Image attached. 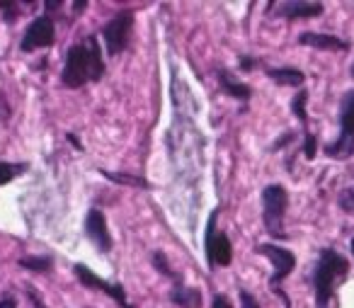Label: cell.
Wrapping results in <instances>:
<instances>
[{"mask_svg": "<svg viewBox=\"0 0 354 308\" xmlns=\"http://www.w3.org/2000/svg\"><path fill=\"white\" fill-rule=\"evenodd\" d=\"M172 301L180 303L185 308H199L202 306V293L197 289H187V287H177L172 291Z\"/></svg>", "mask_w": 354, "mask_h": 308, "instance_id": "13", "label": "cell"}, {"mask_svg": "<svg viewBox=\"0 0 354 308\" xmlns=\"http://www.w3.org/2000/svg\"><path fill=\"white\" fill-rule=\"evenodd\" d=\"M339 124H342V136H354V93L344 95Z\"/></svg>", "mask_w": 354, "mask_h": 308, "instance_id": "12", "label": "cell"}, {"mask_svg": "<svg viewBox=\"0 0 354 308\" xmlns=\"http://www.w3.org/2000/svg\"><path fill=\"white\" fill-rule=\"evenodd\" d=\"M85 233L88 238L97 245L100 253H107L112 248V235H109V228H107V221H104L102 211L93 209L85 219Z\"/></svg>", "mask_w": 354, "mask_h": 308, "instance_id": "9", "label": "cell"}, {"mask_svg": "<svg viewBox=\"0 0 354 308\" xmlns=\"http://www.w3.org/2000/svg\"><path fill=\"white\" fill-rule=\"evenodd\" d=\"M107 180L112 182H124V185H136V187H148L146 180H141V177H131V175H114V172H102Z\"/></svg>", "mask_w": 354, "mask_h": 308, "instance_id": "19", "label": "cell"}, {"mask_svg": "<svg viewBox=\"0 0 354 308\" xmlns=\"http://www.w3.org/2000/svg\"><path fill=\"white\" fill-rule=\"evenodd\" d=\"M131 30H133V12H129V10L119 12L112 22H107L102 35H104V44H107L109 54L114 56V54H119V51L127 49Z\"/></svg>", "mask_w": 354, "mask_h": 308, "instance_id": "4", "label": "cell"}, {"mask_svg": "<svg viewBox=\"0 0 354 308\" xmlns=\"http://www.w3.org/2000/svg\"><path fill=\"white\" fill-rule=\"evenodd\" d=\"M344 272H347V262L342 255H337L335 250H323L318 267H315V303L318 308H328V301L335 291V279Z\"/></svg>", "mask_w": 354, "mask_h": 308, "instance_id": "1", "label": "cell"}, {"mask_svg": "<svg viewBox=\"0 0 354 308\" xmlns=\"http://www.w3.org/2000/svg\"><path fill=\"white\" fill-rule=\"evenodd\" d=\"M85 49H88V56H90V69H93V80H100V78H102L104 64H102V54H100L97 39H95V37H88V39H85Z\"/></svg>", "mask_w": 354, "mask_h": 308, "instance_id": "14", "label": "cell"}, {"mask_svg": "<svg viewBox=\"0 0 354 308\" xmlns=\"http://www.w3.org/2000/svg\"><path fill=\"white\" fill-rule=\"evenodd\" d=\"M306 98H308V93H306V90H301V93L294 98V102H291V109H294V114L304 124H306Z\"/></svg>", "mask_w": 354, "mask_h": 308, "instance_id": "20", "label": "cell"}, {"mask_svg": "<svg viewBox=\"0 0 354 308\" xmlns=\"http://www.w3.org/2000/svg\"><path fill=\"white\" fill-rule=\"evenodd\" d=\"M262 201H265L267 230H270L272 235H284V230H281V221H284V211H286V204H289L286 190L281 185L265 187V192H262Z\"/></svg>", "mask_w": 354, "mask_h": 308, "instance_id": "2", "label": "cell"}, {"mask_svg": "<svg viewBox=\"0 0 354 308\" xmlns=\"http://www.w3.org/2000/svg\"><path fill=\"white\" fill-rule=\"evenodd\" d=\"M25 170V165H12V163H0V185H8L10 180H15L20 172Z\"/></svg>", "mask_w": 354, "mask_h": 308, "instance_id": "18", "label": "cell"}, {"mask_svg": "<svg viewBox=\"0 0 354 308\" xmlns=\"http://www.w3.org/2000/svg\"><path fill=\"white\" fill-rule=\"evenodd\" d=\"M75 274H78V279L85 284V287H90V289H100V291H104L107 296H112V298H117L119 303H122L124 308H131V303L127 301V293H124V289L119 287V284H107L104 279H100L97 274H93L90 272L85 264H75Z\"/></svg>", "mask_w": 354, "mask_h": 308, "instance_id": "8", "label": "cell"}, {"mask_svg": "<svg viewBox=\"0 0 354 308\" xmlns=\"http://www.w3.org/2000/svg\"><path fill=\"white\" fill-rule=\"evenodd\" d=\"M218 78H221V88L226 90L228 95H233V98H238V100H248V98H250V88H248V85L236 83V80H233L228 73H221Z\"/></svg>", "mask_w": 354, "mask_h": 308, "instance_id": "17", "label": "cell"}, {"mask_svg": "<svg viewBox=\"0 0 354 308\" xmlns=\"http://www.w3.org/2000/svg\"><path fill=\"white\" fill-rule=\"evenodd\" d=\"M304 156L308 158H315V136L313 134H308V136H306V143H304Z\"/></svg>", "mask_w": 354, "mask_h": 308, "instance_id": "22", "label": "cell"}, {"mask_svg": "<svg viewBox=\"0 0 354 308\" xmlns=\"http://www.w3.org/2000/svg\"><path fill=\"white\" fill-rule=\"evenodd\" d=\"M277 10H279L277 15H284V17H315L323 12V6L320 3H306V0H301V3H281Z\"/></svg>", "mask_w": 354, "mask_h": 308, "instance_id": "11", "label": "cell"}, {"mask_svg": "<svg viewBox=\"0 0 354 308\" xmlns=\"http://www.w3.org/2000/svg\"><path fill=\"white\" fill-rule=\"evenodd\" d=\"M299 42L306 46H315V49H323V51L347 49V42L337 39V37H333V35H318V32H306V35L299 37Z\"/></svg>", "mask_w": 354, "mask_h": 308, "instance_id": "10", "label": "cell"}, {"mask_svg": "<svg viewBox=\"0 0 354 308\" xmlns=\"http://www.w3.org/2000/svg\"><path fill=\"white\" fill-rule=\"evenodd\" d=\"M212 308H233V306H231V301H228L226 296H216V298H214V303H212Z\"/></svg>", "mask_w": 354, "mask_h": 308, "instance_id": "24", "label": "cell"}, {"mask_svg": "<svg viewBox=\"0 0 354 308\" xmlns=\"http://www.w3.org/2000/svg\"><path fill=\"white\" fill-rule=\"evenodd\" d=\"M54 44V22L49 17H37L25 32V39H22V51H35L41 46Z\"/></svg>", "mask_w": 354, "mask_h": 308, "instance_id": "6", "label": "cell"}, {"mask_svg": "<svg viewBox=\"0 0 354 308\" xmlns=\"http://www.w3.org/2000/svg\"><path fill=\"white\" fill-rule=\"evenodd\" d=\"M257 253L267 255V257L272 260V264H274V274H272V279H270V284H274V287L286 277V274H291V269H294V264H296L294 253L279 248V245L265 243V245H260V248H257Z\"/></svg>", "mask_w": 354, "mask_h": 308, "instance_id": "7", "label": "cell"}, {"mask_svg": "<svg viewBox=\"0 0 354 308\" xmlns=\"http://www.w3.org/2000/svg\"><path fill=\"white\" fill-rule=\"evenodd\" d=\"M216 214L214 211L212 219H209V233H207V257L209 262L218 264V267H226L231 264L233 250H231V240L226 238L223 233H214V226H216Z\"/></svg>", "mask_w": 354, "mask_h": 308, "instance_id": "5", "label": "cell"}, {"mask_svg": "<svg viewBox=\"0 0 354 308\" xmlns=\"http://www.w3.org/2000/svg\"><path fill=\"white\" fill-rule=\"evenodd\" d=\"M330 158H349L354 156V136H339L335 143L328 146Z\"/></svg>", "mask_w": 354, "mask_h": 308, "instance_id": "16", "label": "cell"}, {"mask_svg": "<svg viewBox=\"0 0 354 308\" xmlns=\"http://www.w3.org/2000/svg\"><path fill=\"white\" fill-rule=\"evenodd\" d=\"M88 80H93V69H90V56L85 44H78L68 51L64 66V83L68 88H80Z\"/></svg>", "mask_w": 354, "mask_h": 308, "instance_id": "3", "label": "cell"}, {"mask_svg": "<svg viewBox=\"0 0 354 308\" xmlns=\"http://www.w3.org/2000/svg\"><path fill=\"white\" fill-rule=\"evenodd\" d=\"M352 75H354V66H352Z\"/></svg>", "mask_w": 354, "mask_h": 308, "instance_id": "28", "label": "cell"}, {"mask_svg": "<svg viewBox=\"0 0 354 308\" xmlns=\"http://www.w3.org/2000/svg\"><path fill=\"white\" fill-rule=\"evenodd\" d=\"M241 66H243V69H252V61L250 59H241Z\"/></svg>", "mask_w": 354, "mask_h": 308, "instance_id": "25", "label": "cell"}, {"mask_svg": "<svg viewBox=\"0 0 354 308\" xmlns=\"http://www.w3.org/2000/svg\"><path fill=\"white\" fill-rule=\"evenodd\" d=\"M270 78H274L279 85H301L304 83V73L296 69H272L267 71Z\"/></svg>", "mask_w": 354, "mask_h": 308, "instance_id": "15", "label": "cell"}, {"mask_svg": "<svg viewBox=\"0 0 354 308\" xmlns=\"http://www.w3.org/2000/svg\"><path fill=\"white\" fill-rule=\"evenodd\" d=\"M241 301H243V308H260L257 306V301L248 291H241Z\"/></svg>", "mask_w": 354, "mask_h": 308, "instance_id": "23", "label": "cell"}, {"mask_svg": "<svg viewBox=\"0 0 354 308\" xmlns=\"http://www.w3.org/2000/svg\"><path fill=\"white\" fill-rule=\"evenodd\" d=\"M352 253H354V238H352Z\"/></svg>", "mask_w": 354, "mask_h": 308, "instance_id": "27", "label": "cell"}, {"mask_svg": "<svg viewBox=\"0 0 354 308\" xmlns=\"http://www.w3.org/2000/svg\"><path fill=\"white\" fill-rule=\"evenodd\" d=\"M22 267L27 269H39V272H46L51 267V262L46 257H25L22 260Z\"/></svg>", "mask_w": 354, "mask_h": 308, "instance_id": "21", "label": "cell"}, {"mask_svg": "<svg viewBox=\"0 0 354 308\" xmlns=\"http://www.w3.org/2000/svg\"><path fill=\"white\" fill-rule=\"evenodd\" d=\"M0 308H15V306H12V301H10V298H8V301L0 303Z\"/></svg>", "mask_w": 354, "mask_h": 308, "instance_id": "26", "label": "cell"}]
</instances>
